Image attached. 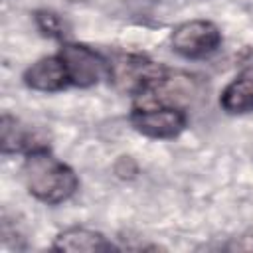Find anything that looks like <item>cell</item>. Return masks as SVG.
I'll use <instances>...</instances> for the list:
<instances>
[{
	"label": "cell",
	"mask_w": 253,
	"mask_h": 253,
	"mask_svg": "<svg viewBox=\"0 0 253 253\" xmlns=\"http://www.w3.org/2000/svg\"><path fill=\"white\" fill-rule=\"evenodd\" d=\"M22 180L30 196L49 206L67 202L79 188V178L73 168L55 158L47 148L26 154Z\"/></svg>",
	"instance_id": "1"
},
{
	"label": "cell",
	"mask_w": 253,
	"mask_h": 253,
	"mask_svg": "<svg viewBox=\"0 0 253 253\" xmlns=\"http://www.w3.org/2000/svg\"><path fill=\"white\" fill-rule=\"evenodd\" d=\"M202 95L200 81L180 71H164L148 87L134 95L132 107H174L188 111Z\"/></svg>",
	"instance_id": "2"
},
{
	"label": "cell",
	"mask_w": 253,
	"mask_h": 253,
	"mask_svg": "<svg viewBox=\"0 0 253 253\" xmlns=\"http://www.w3.org/2000/svg\"><path fill=\"white\" fill-rule=\"evenodd\" d=\"M221 32L210 20H188L178 24L170 34L172 49L186 59H204L221 45Z\"/></svg>",
	"instance_id": "3"
},
{
	"label": "cell",
	"mask_w": 253,
	"mask_h": 253,
	"mask_svg": "<svg viewBox=\"0 0 253 253\" xmlns=\"http://www.w3.org/2000/svg\"><path fill=\"white\" fill-rule=\"evenodd\" d=\"M59 57L63 59L69 81L75 87H91L109 77V61L89 45L65 42L59 47Z\"/></svg>",
	"instance_id": "4"
},
{
	"label": "cell",
	"mask_w": 253,
	"mask_h": 253,
	"mask_svg": "<svg viewBox=\"0 0 253 253\" xmlns=\"http://www.w3.org/2000/svg\"><path fill=\"white\" fill-rule=\"evenodd\" d=\"M130 125L148 138H176L188 125V113L174 107H132Z\"/></svg>",
	"instance_id": "5"
},
{
	"label": "cell",
	"mask_w": 253,
	"mask_h": 253,
	"mask_svg": "<svg viewBox=\"0 0 253 253\" xmlns=\"http://www.w3.org/2000/svg\"><path fill=\"white\" fill-rule=\"evenodd\" d=\"M164 71H166L164 65L132 53H123L113 61H109V79H113L121 89L132 95L148 87Z\"/></svg>",
	"instance_id": "6"
},
{
	"label": "cell",
	"mask_w": 253,
	"mask_h": 253,
	"mask_svg": "<svg viewBox=\"0 0 253 253\" xmlns=\"http://www.w3.org/2000/svg\"><path fill=\"white\" fill-rule=\"evenodd\" d=\"M24 83L26 87L42 93H55L71 85L67 67L59 53L55 55H45L34 61L26 71H24Z\"/></svg>",
	"instance_id": "7"
},
{
	"label": "cell",
	"mask_w": 253,
	"mask_h": 253,
	"mask_svg": "<svg viewBox=\"0 0 253 253\" xmlns=\"http://www.w3.org/2000/svg\"><path fill=\"white\" fill-rule=\"evenodd\" d=\"M0 130H2L0 142H2L4 154H30L34 150L47 148L45 136L38 128L22 123L20 119H16L8 113L2 115Z\"/></svg>",
	"instance_id": "8"
},
{
	"label": "cell",
	"mask_w": 253,
	"mask_h": 253,
	"mask_svg": "<svg viewBox=\"0 0 253 253\" xmlns=\"http://www.w3.org/2000/svg\"><path fill=\"white\" fill-rule=\"evenodd\" d=\"M53 249L79 253V251H109L115 249V245L101 231L87 227H67L55 235Z\"/></svg>",
	"instance_id": "9"
},
{
	"label": "cell",
	"mask_w": 253,
	"mask_h": 253,
	"mask_svg": "<svg viewBox=\"0 0 253 253\" xmlns=\"http://www.w3.org/2000/svg\"><path fill=\"white\" fill-rule=\"evenodd\" d=\"M219 103L227 113L253 111V63L235 75V79L223 89Z\"/></svg>",
	"instance_id": "10"
},
{
	"label": "cell",
	"mask_w": 253,
	"mask_h": 253,
	"mask_svg": "<svg viewBox=\"0 0 253 253\" xmlns=\"http://www.w3.org/2000/svg\"><path fill=\"white\" fill-rule=\"evenodd\" d=\"M34 16H36V24H38V28L42 30L43 36L63 40L69 34V26L65 24V20L57 12H53V10H38Z\"/></svg>",
	"instance_id": "11"
},
{
	"label": "cell",
	"mask_w": 253,
	"mask_h": 253,
	"mask_svg": "<svg viewBox=\"0 0 253 253\" xmlns=\"http://www.w3.org/2000/svg\"><path fill=\"white\" fill-rule=\"evenodd\" d=\"M69 2H79V0H69Z\"/></svg>",
	"instance_id": "12"
}]
</instances>
